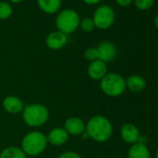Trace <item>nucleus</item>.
<instances>
[{
  "label": "nucleus",
  "instance_id": "obj_1",
  "mask_svg": "<svg viewBox=\"0 0 158 158\" xmlns=\"http://www.w3.org/2000/svg\"><path fill=\"white\" fill-rule=\"evenodd\" d=\"M86 132L89 139L97 142H105L111 139L114 127L107 117L98 114L92 116L86 123Z\"/></svg>",
  "mask_w": 158,
  "mask_h": 158
},
{
  "label": "nucleus",
  "instance_id": "obj_2",
  "mask_svg": "<svg viewBox=\"0 0 158 158\" xmlns=\"http://www.w3.org/2000/svg\"><path fill=\"white\" fill-rule=\"evenodd\" d=\"M47 136L37 130L28 132L22 140V150L26 155L37 156L41 154L48 146Z\"/></svg>",
  "mask_w": 158,
  "mask_h": 158
},
{
  "label": "nucleus",
  "instance_id": "obj_3",
  "mask_svg": "<svg viewBox=\"0 0 158 158\" xmlns=\"http://www.w3.org/2000/svg\"><path fill=\"white\" fill-rule=\"evenodd\" d=\"M49 117L48 109L41 103H32L24 106L23 118L24 123L31 127H38L47 123Z\"/></svg>",
  "mask_w": 158,
  "mask_h": 158
},
{
  "label": "nucleus",
  "instance_id": "obj_4",
  "mask_svg": "<svg viewBox=\"0 0 158 158\" xmlns=\"http://www.w3.org/2000/svg\"><path fill=\"white\" fill-rule=\"evenodd\" d=\"M100 82L102 91L108 97H119L127 89L126 79L116 73H108Z\"/></svg>",
  "mask_w": 158,
  "mask_h": 158
},
{
  "label": "nucleus",
  "instance_id": "obj_5",
  "mask_svg": "<svg viewBox=\"0 0 158 158\" xmlns=\"http://www.w3.org/2000/svg\"><path fill=\"white\" fill-rule=\"evenodd\" d=\"M80 20V16L75 10L71 9L63 10L56 17V27L58 31L69 35L79 27Z\"/></svg>",
  "mask_w": 158,
  "mask_h": 158
},
{
  "label": "nucleus",
  "instance_id": "obj_6",
  "mask_svg": "<svg viewBox=\"0 0 158 158\" xmlns=\"http://www.w3.org/2000/svg\"><path fill=\"white\" fill-rule=\"evenodd\" d=\"M92 19L96 28L100 30H107L113 26L115 20V13L112 7L102 5L95 10Z\"/></svg>",
  "mask_w": 158,
  "mask_h": 158
},
{
  "label": "nucleus",
  "instance_id": "obj_7",
  "mask_svg": "<svg viewBox=\"0 0 158 158\" xmlns=\"http://www.w3.org/2000/svg\"><path fill=\"white\" fill-rule=\"evenodd\" d=\"M120 136L125 142L130 145L139 142L140 139V133L138 127L131 123H127L121 127Z\"/></svg>",
  "mask_w": 158,
  "mask_h": 158
},
{
  "label": "nucleus",
  "instance_id": "obj_8",
  "mask_svg": "<svg viewBox=\"0 0 158 158\" xmlns=\"http://www.w3.org/2000/svg\"><path fill=\"white\" fill-rule=\"evenodd\" d=\"M88 75L89 78L95 81H101L102 79L108 73V68L107 63L103 62L101 60H94L92 62H89L88 66Z\"/></svg>",
  "mask_w": 158,
  "mask_h": 158
},
{
  "label": "nucleus",
  "instance_id": "obj_9",
  "mask_svg": "<svg viewBox=\"0 0 158 158\" xmlns=\"http://www.w3.org/2000/svg\"><path fill=\"white\" fill-rule=\"evenodd\" d=\"M63 128L69 135L79 136L86 131V123L81 118L72 116L65 120Z\"/></svg>",
  "mask_w": 158,
  "mask_h": 158
},
{
  "label": "nucleus",
  "instance_id": "obj_10",
  "mask_svg": "<svg viewBox=\"0 0 158 158\" xmlns=\"http://www.w3.org/2000/svg\"><path fill=\"white\" fill-rule=\"evenodd\" d=\"M67 41H68L67 35L57 30L48 35L46 38V45L49 49L59 50L65 47V45L67 44Z\"/></svg>",
  "mask_w": 158,
  "mask_h": 158
},
{
  "label": "nucleus",
  "instance_id": "obj_11",
  "mask_svg": "<svg viewBox=\"0 0 158 158\" xmlns=\"http://www.w3.org/2000/svg\"><path fill=\"white\" fill-rule=\"evenodd\" d=\"M99 60H102L103 62L107 63L114 60L116 56V48L115 46L109 41H103L100 43L97 47Z\"/></svg>",
  "mask_w": 158,
  "mask_h": 158
},
{
  "label": "nucleus",
  "instance_id": "obj_12",
  "mask_svg": "<svg viewBox=\"0 0 158 158\" xmlns=\"http://www.w3.org/2000/svg\"><path fill=\"white\" fill-rule=\"evenodd\" d=\"M47 136L48 143L54 145V146H62L64 145L69 139V134L63 127H57L51 129Z\"/></svg>",
  "mask_w": 158,
  "mask_h": 158
},
{
  "label": "nucleus",
  "instance_id": "obj_13",
  "mask_svg": "<svg viewBox=\"0 0 158 158\" xmlns=\"http://www.w3.org/2000/svg\"><path fill=\"white\" fill-rule=\"evenodd\" d=\"M2 104L4 110L10 114H18L20 113H23L24 109L23 102L19 97L14 95L7 96L3 100Z\"/></svg>",
  "mask_w": 158,
  "mask_h": 158
},
{
  "label": "nucleus",
  "instance_id": "obj_14",
  "mask_svg": "<svg viewBox=\"0 0 158 158\" xmlns=\"http://www.w3.org/2000/svg\"><path fill=\"white\" fill-rule=\"evenodd\" d=\"M126 88L133 93H140L146 88V81L141 75L132 74L126 79Z\"/></svg>",
  "mask_w": 158,
  "mask_h": 158
},
{
  "label": "nucleus",
  "instance_id": "obj_15",
  "mask_svg": "<svg viewBox=\"0 0 158 158\" xmlns=\"http://www.w3.org/2000/svg\"><path fill=\"white\" fill-rule=\"evenodd\" d=\"M127 158H151V152L145 143L137 142L128 149Z\"/></svg>",
  "mask_w": 158,
  "mask_h": 158
},
{
  "label": "nucleus",
  "instance_id": "obj_16",
  "mask_svg": "<svg viewBox=\"0 0 158 158\" xmlns=\"http://www.w3.org/2000/svg\"><path fill=\"white\" fill-rule=\"evenodd\" d=\"M39 9L47 14L58 12L61 6V0H37Z\"/></svg>",
  "mask_w": 158,
  "mask_h": 158
},
{
  "label": "nucleus",
  "instance_id": "obj_17",
  "mask_svg": "<svg viewBox=\"0 0 158 158\" xmlns=\"http://www.w3.org/2000/svg\"><path fill=\"white\" fill-rule=\"evenodd\" d=\"M0 158H27V155L20 147L10 146L2 150Z\"/></svg>",
  "mask_w": 158,
  "mask_h": 158
},
{
  "label": "nucleus",
  "instance_id": "obj_18",
  "mask_svg": "<svg viewBox=\"0 0 158 158\" xmlns=\"http://www.w3.org/2000/svg\"><path fill=\"white\" fill-rule=\"evenodd\" d=\"M79 27H80V29L83 32H86V33L92 32L96 28L93 19L92 18H89V17H86L83 20H80Z\"/></svg>",
  "mask_w": 158,
  "mask_h": 158
},
{
  "label": "nucleus",
  "instance_id": "obj_19",
  "mask_svg": "<svg viewBox=\"0 0 158 158\" xmlns=\"http://www.w3.org/2000/svg\"><path fill=\"white\" fill-rule=\"evenodd\" d=\"M13 12L12 7L8 2H0V20L9 19Z\"/></svg>",
  "mask_w": 158,
  "mask_h": 158
},
{
  "label": "nucleus",
  "instance_id": "obj_20",
  "mask_svg": "<svg viewBox=\"0 0 158 158\" xmlns=\"http://www.w3.org/2000/svg\"><path fill=\"white\" fill-rule=\"evenodd\" d=\"M133 1L138 10H147L153 5L154 0H133Z\"/></svg>",
  "mask_w": 158,
  "mask_h": 158
},
{
  "label": "nucleus",
  "instance_id": "obj_21",
  "mask_svg": "<svg viewBox=\"0 0 158 158\" xmlns=\"http://www.w3.org/2000/svg\"><path fill=\"white\" fill-rule=\"evenodd\" d=\"M84 57L89 62H92L94 60H99L97 48H87L85 50V52H84Z\"/></svg>",
  "mask_w": 158,
  "mask_h": 158
},
{
  "label": "nucleus",
  "instance_id": "obj_22",
  "mask_svg": "<svg viewBox=\"0 0 158 158\" xmlns=\"http://www.w3.org/2000/svg\"><path fill=\"white\" fill-rule=\"evenodd\" d=\"M58 158H83L80 154H78L75 152H72V151H68V152H62Z\"/></svg>",
  "mask_w": 158,
  "mask_h": 158
},
{
  "label": "nucleus",
  "instance_id": "obj_23",
  "mask_svg": "<svg viewBox=\"0 0 158 158\" xmlns=\"http://www.w3.org/2000/svg\"><path fill=\"white\" fill-rule=\"evenodd\" d=\"M115 2L117 3L118 6L125 8V7H128L133 2V0H115Z\"/></svg>",
  "mask_w": 158,
  "mask_h": 158
},
{
  "label": "nucleus",
  "instance_id": "obj_24",
  "mask_svg": "<svg viewBox=\"0 0 158 158\" xmlns=\"http://www.w3.org/2000/svg\"><path fill=\"white\" fill-rule=\"evenodd\" d=\"M102 0H83V2L87 5H97L99 4Z\"/></svg>",
  "mask_w": 158,
  "mask_h": 158
},
{
  "label": "nucleus",
  "instance_id": "obj_25",
  "mask_svg": "<svg viewBox=\"0 0 158 158\" xmlns=\"http://www.w3.org/2000/svg\"><path fill=\"white\" fill-rule=\"evenodd\" d=\"M153 23H154V26L158 29V15L155 17V19H154V22H153Z\"/></svg>",
  "mask_w": 158,
  "mask_h": 158
},
{
  "label": "nucleus",
  "instance_id": "obj_26",
  "mask_svg": "<svg viewBox=\"0 0 158 158\" xmlns=\"http://www.w3.org/2000/svg\"><path fill=\"white\" fill-rule=\"evenodd\" d=\"M10 1L11 3H14V4H19V3L23 2V0H10Z\"/></svg>",
  "mask_w": 158,
  "mask_h": 158
},
{
  "label": "nucleus",
  "instance_id": "obj_27",
  "mask_svg": "<svg viewBox=\"0 0 158 158\" xmlns=\"http://www.w3.org/2000/svg\"><path fill=\"white\" fill-rule=\"evenodd\" d=\"M155 156H156V158H158V148H157V150H156V153H155Z\"/></svg>",
  "mask_w": 158,
  "mask_h": 158
}]
</instances>
